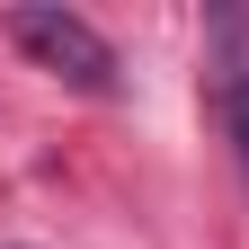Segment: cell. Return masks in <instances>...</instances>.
<instances>
[{"label":"cell","mask_w":249,"mask_h":249,"mask_svg":"<svg viewBox=\"0 0 249 249\" xmlns=\"http://www.w3.org/2000/svg\"><path fill=\"white\" fill-rule=\"evenodd\" d=\"M213 116H223L231 160H240V178H249V62H223V71H213Z\"/></svg>","instance_id":"obj_2"},{"label":"cell","mask_w":249,"mask_h":249,"mask_svg":"<svg viewBox=\"0 0 249 249\" xmlns=\"http://www.w3.org/2000/svg\"><path fill=\"white\" fill-rule=\"evenodd\" d=\"M0 27H9V36L36 53L53 80L89 89V98H107V89H116V45H107L80 9H36V0H18V9H0Z\"/></svg>","instance_id":"obj_1"}]
</instances>
